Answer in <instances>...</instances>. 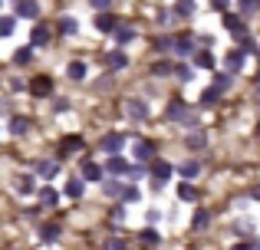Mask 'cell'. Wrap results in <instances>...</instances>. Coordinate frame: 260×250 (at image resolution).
Instances as JSON below:
<instances>
[{
  "instance_id": "cell-1",
  "label": "cell",
  "mask_w": 260,
  "mask_h": 250,
  "mask_svg": "<svg viewBox=\"0 0 260 250\" xmlns=\"http://www.w3.org/2000/svg\"><path fill=\"white\" fill-rule=\"evenodd\" d=\"M168 178H172V165H168V161H155V165H152V188H155V191L165 188Z\"/></svg>"
},
{
  "instance_id": "cell-2",
  "label": "cell",
  "mask_w": 260,
  "mask_h": 250,
  "mask_svg": "<svg viewBox=\"0 0 260 250\" xmlns=\"http://www.w3.org/2000/svg\"><path fill=\"white\" fill-rule=\"evenodd\" d=\"M132 171V165H128L122 155H109V161H106V174L109 178H119V174H128Z\"/></svg>"
},
{
  "instance_id": "cell-3",
  "label": "cell",
  "mask_w": 260,
  "mask_h": 250,
  "mask_svg": "<svg viewBox=\"0 0 260 250\" xmlns=\"http://www.w3.org/2000/svg\"><path fill=\"white\" fill-rule=\"evenodd\" d=\"M168 119H175V122H188V125H194V119H191V112H188V105L181 102V99H172V105H168Z\"/></svg>"
},
{
  "instance_id": "cell-4",
  "label": "cell",
  "mask_w": 260,
  "mask_h": 250,
  "mask_svg": "<svg viewBox=\"0 0 260 250\" xmlns=\"http://www.w3.org/2000/svg\"><path fill=\"white\" fill-rule=\"evenodd\" d=\"M122 145H125V135H122V132H109L106 138H102V152H106V155H119Z\"/></svg>"
},
{
  "instance_id": "cell-5",
  "label": "cell",
  "mask_w": 260,
  "mask_h": 250,
  "mask_svg": "<svg viewBox=\"0 0 260 250\" xmlns=\"http://www.w3.org/2000/svg\"><path fill=\"white\" fill-rule=\"evenodd\" d=\"M95 30H99V33H115V30H119V17H112L109 10H99V17H95Z\"/></svg>"
},
{
  "instance_id": "cell-6",
  "label": "cell",
  "mask_w": 260,
  "mask_h": 250,
  "mask_svg": "<svg viewBox=\"0 0 260 250\" xmlns=\"http://www.w3.org/2000/svg\"><path fill=\"white\" fill-rule=\"evenodd\" d=\"M125 116L132 119V122H142V119H148V105L142 102V99H128L125 102Z\"/></svg>"
},
{
  "instance_id": "cell-7",
  "label": "cell",
  "mask_w": 260,
  "mask_h": 250,
  "mask_svg": "<svg viewBox=\"0 0 260 250\" xmlns=\"http://www.w3.org/2000/svg\"><path fill=\"white\" fill-rule=\"evenodd\" d=\"M76 152H83V138H79V135H66V138L59 141V155L70 158V155H76Z\"/></svg>"
},
{
  "instance_id": "cell-8",
  "label": "cell",
  "mask_w": 260,
  "mask_h": 250,
  "mask_svg": "<svg viewBox=\"0 0 260 250\" xmlns=\"http://www.w3.org/2000/svg\"><path fill=\"white\" fill-rule=\"evenodd\" d=\"M224 26H228L234 37L247 40V26H244V17H237V13H228V17H224Z\"/></svg>"
},
{
  "instance_id": "cell-9",
  "label": "cell",
  "mask_w": 260,
  "mask_h": 250,
  "mask_svg": "<svg viewBox=\"0 0 260 250\" xmlns=\"http://www.w3.org/2000/svg\"><path fill=\"white\" fill-rule=\"evenodd\" d=\"M17 17L37 20L40 17V4H37V0H17Z\"/></svg>"
},
{
  "instance_id": "cell-10",
  "label": "cell",
  "mask_w": 260,
  "mask_h": 250,
  "mask_svg": "<svg viewBox=\"0 0 260 250\" xmlns=\"http://www.w3.org/2000/svg\"><path fill=\"white\" fill-rule=\"evenodd\" d=\"M244 59H247V53H244V50H231L228 59H224L228 73H241V69H244Z\"/></svg>"
},
{
  "instance_id": "cell-11",
  "label": "cell",
  "mask_w": 260,
  "mask_h": 250,
  "mask_svg": "<svg viewBox=\"0 0 260 250\" xmlns=\"http://www.w3.org/2000/svg\"><path fill=\"white\" fill-rule=\"evenodd\" d=\"M83 178L86 181H106V168L95 161H83Z\"/></svg>"
},
{
  "instance_id": "cell-12",
  "label": "cell",
  "mask_w": 260,
  "mask_h": 250,
  "mask_svg": "<svg viewBox=\"0 0 260 250\" xmlns=\"http://www.w3.org/2000/svg\"><path fill=\"white\" fill-rule=\"evenodd\" d=\"M30 92H33V96H50V92H53V79L50 76H37L30 83Z\"/></svg>"
},
{
  "instance_id": "cell-13",
  "label": "cell",
  "mask_w": 260,
  "mask_h": 250,
  "mask_svg": "<svg viewBox=\"0 0 260 250\" xmlns=\"http://www.w3.org/2000/svg\"><path fill=\"white\" fill-rule=\"evenodd\" d=\"M175 53H178V56H194V53H198L194 40H191V37H178L175 40Z\"/></svg>"
},
{
  "instance_id": "cell-14",
  "label": "cell",
  "mask_w": 260,
  "mask_h": 250,
  "mask_svg": "<svg viewBox=\"0 0 260 250\" xmlns=\"http://www.w3.org/2000/svg\"><path fill=\"white\" fill-rule=\"evenodd\" d=\"M37 198H40V207H53L59 201V191L46 185V188H40V191H37Z\"/></svg>"
},
{
  "instance_id": "cell-15",
  "label": "cell",
  "mask_w": 260,
  "mask_h": 250,
  "mask_svg": "<svg viewBox=\"0 0 260 250\" xmlns=\"http://www.w3.org/2000/svg\"><path fill=\"white\" fill-rule=\"evenodd\" d=\"M37 174H40V178H56V174H59V161H50V158L40 161V165H37Z\"/></svg>"
},
{
  "instance_id": "cell-16",
  "label": "cell",
  "mask_w": 260,
  "mask_h": 250,
  "mask_svg": "<svg viewBox=\"0 0 260 250\" xmlns=\"http://www.w3.org/2000/svg\"><path fill=\"white\" fill-rule=\"evenodd\" d=\"M106 66H109V69H125V66H128L125 53H122V50H112V53L106 56Z\"/></svg>"
},
{
  "instance_id": "cell-17",
  "label": "cell",
  "mask_w": 260,
  "mask_h": 250,
  "mask_svg": "<svg viewBox=\"0 0 260 250\" xmlns=\"http://www.w3.org/2000/svg\"><path fill=\"white\" fill-rule=\"evenodd\" d=\"M132 40H135V26L119 23V30H115V43H119V46H125V43H132Z\"/></svg>"
},
{
  "instance_id": "cell-18",
  "label": "cell",
  "mask_w": 260,
  "mask_h": 250,
  "mask_svg": "<svg viewBox=\"0 0 260 250\" xmlns=\"http://www.w3.org/2000/svg\"><path fill=\"white\" fill-rule=\"evenodd\" d=\"M102 191H106L109 198H115V201H119L125 188H122V185H119V181H115V178H109V174H106V181H102Z\"/></svg>"
},
{
  "instance_id": "cell-19",
  "label": "cell",
  "mask_w": 260,
  "mask_h": 250,
  "mask_svg": "<svg viewBox=\"0 0 260 250\" xmlns=\"http://www.w3.org/2000/svg\"><path fill=\"white\" fill-rule=\"evenodd\" d=\"M46 43H50V30H46V26H33L30 46H46Z\"/></svg>"
},
{
  "instance_id": "cell-20",
  "label": "cell",
  "mask_w": 260,
  "mask_h": 250,
  "mask_svg": "<svg viewBox=\"0 0 260 250\" xmlns=\"http://www.w3.org/2000/svg\"><path fill=\"white\" fill-rule=\"evenodd\" d=\"M17 191L20 194H33L37 191V178H33V174H20L17 178Z\"/></svg>"
},
{
  "instance_id": "cell-21",
  "label": "cell",
  "mask_w": 260,
  "mask_h": 250,
  "mask_svg": "<svg viewBox=\"0 0 260 250\" xmlns=\"http://www.w3.org/2000/svg\"><path fill=\"white\" fill-rule=\"evenodd\" d=\"M83 191H86V178H70L66 181V194H70V198H83Z\"/></svg>"
},
{
  "instance_id": "cell-22",
  "label": "cell",
  "mask_w": 260,
  "mask_h": 250,
  "mask_svg": "<svg viewBox=\"0 0 260 250\" xmlns=\"http://www.w3.org/2000/svg\"><path fill=\"white\" fill-rule=\"evenodd\" d=\"M59 33H66V37L79 33V20L76 17H59Z\"/></svg>"
},
{
  "instance_id": "cell-23",
  "label": "cell",
  "mask_w": 260,
  "mask_h": 250,
  "mask_svg": "<svg viewBox=\"0 0 260 250\" xmlns=\"http://www.w3.org/2000/svg\"><path fill=\"white\" fill-rule=\"evenodd\" d=\"M178 198L181 201H198V188L191 185V181H181V185H178Z\"/></svg>"
},
{
  "instance_id": "cell-24",
  "label": "cell",
  "mask_w": 260,
  "mask_h": 250,
  "mask_svg": "<svg viewBox=\"0 0 260 250\" xmlns=\"http://www.w3.org/2000/svg\"><path fill=\"white\" fill-rule=\"evenodd\" d=\"M178 171H181V178H184V181H191V178H198L201 165H198V161H181V168H178Z\"/></svg>"
},
{
  "instance_id": "cell-25",
  "label": "cell",
  "mask_w": 260,
  "mask_h": 250,
  "mask_svg": "<svg viewBox=\"0 0 260 250\" xmlns=\"http://www.w3.org/2000/svg\"><path fill=\"white\" fill-rule=\"evenodd\" d=\"M172 73H175V66L168 63V59H158V63L152 66V76H155V79H161V76H172Z\"/></svg>"
},
{
  "instance_id": "cell-26",
  "label": "cell",
  "mask_w": 260,
  "mask_h": 250,
  "mask_svg": "<svg viewBox=\"0 0 260 250\" xmlns=\"http://www.w3.org/2000/svg\"><path fill=\"white\" fill-rule=\"evenodd\" d=\"M217 99H221V89H217V86H208V89L201 92V105H204V109H208V105H214Z\"/></svg>"
},
{
  "instance_id": "cell-27",
  "label": "cell",
  "mask_w": 260,
  "mask_h": 250,
  "mask_svg": "<svg viewBox=\"0 0 260 250\" xmlns=\"http://www.w3.org/2000/svg\"><path fill=\"white\" fill-rule=\"evenodd\" d=\"M66 73H70V79H86V63L83 59H73V63L66 66Z\"/></svg>"
},
{
  "instance_id": "cell-28",
  "label": "cell",
  "mask_w": 260,
  "mask_h": 250,
  "mask_svg": "<svg viewBox=\"0 0 260 250\" xmlns=\"http://www.w3.org/2000/svg\"><path fill=\"white\" fill-rule=\"evenodd\" d=\"M30 132V119H23V116H17L10 122V135H26Z\"/></svg>"
},
{
  "instance_id": "cell-29",
  "label": "cell",
  "mask_w": 260,
  "mask_h": 250,
  "mask_svg": "<svg viewBox=\"0 0 260 250\" xmlns=\"http://www.w3.org/2000/svg\"><path fill=\"white\" fill-rule=\"evenodd\" d=\"M152 152H155L152 141H139V145H135V158H139V161H148V158H152Z\"/></svg>"
},
{
  "instance_id": "cell-30",
  "label": "cell",
  "mask_w": 260,
  "mask_h": 250,
  "mask_svg": "<svg viewBox=\"0 0 260 250\" xmlns=\"http://www.w3.org/2000/svg\"><path fill=\"white\" fill-rule=\"evenodd\" d=\"M56 237H59V227H56V224H43V227H40V240H46V244H53Z\"/></svg>"
},
{
  "instance_id": "cell-31",
  "label": "cell",
  "mask_w": 260,
  "mask_h": 250,
  "mask_svg": "<svg viewBox=\"0 0 260 250\" xmlns=\"http://www.w3.org/2000/svg\"><path fill=\"white\" fill-rule=\"evenodd\" d=\"M194 63L201 66V69H211V66H214V56H211V50H198V53H194Z\"/></svg>"
},
{
  "instance_id": "cell-32",
  "label": "cell",
  "mask_w": 260,
  "mask_h": 250,
  "mask_svg": "<svg viewBox=\"0 0 260 250\" xmlns=\"http://www.w3.org/2000/svg\"><path fill=\"white\" fill-rule=\"evenodd\" d=\"M139 198H142V191H139V188H135V185H128L125 191H122V198H119V201H122V204H135V201H139Z\"/></svg>"
},
{
  "instance_id": "cell-33",
  "label": "cell",
  "mask_w": 260,
  "mask_h": 250,
  "mask_svg": "<svg viewBox=\"0 0 260 250\" xmlns=\"http://www.w3.org/2000/svg\"><path fill=\"white\" fill-rule=\"evenodd\" d=\"M175 13H178V17H191V13H194V0H178Z\"/></svg>"
},
{
  "instance_id": "cell-34",
  "label": "cell",
  "mask_w": 260,
  "mask_h": 250,
  "mask_svg": "<svg viewBox=\"0 0 260 250\" xmlns=\"http://www.w3.org/2000/svg\"><path fill=\"white\" fill-rule=\"evenodd\" d=\"M30 59H33V50H30V46H20V50L13 53V63H20V66L30 63Z\"/></svg>"
},
{
  "instance_id": "cell-35",
  "label": "cell",
  "mask_w": 260,
  "mask_h": 250,
  "mask_svg": "<svg viewBox=\"0 0 260 250\" xmlns=\"http://www.w3.org/2000/svg\"><path fill=\"white\" fill-rule=\"evenodd\" d=\"M13 26H17V17H0V37H10Z\"/></svg>"
},
{
  "instance_id": "cell-36",
  "label": "cell",
  "mask_w": 260,
  "mask_h": 250,
  "mask_svg": "<svg viewBox=\"0 0 260 250\" xmlns=\"http://www.w3.org/2000/svg\"><path fill=\"white\" fill-rule=\"evenodd\" d=\"M257 10H260V0H241V17H250Z\"/></svg>"
},
{
  "instance_id": "cell-37",
  "label": "cell",
  "mask_w": 260,
  "mask_h": 250,
  "mask_svg": "<svg viewBox=\"0 0 260 250\" xmlns=\"http://www.w3.org/2000/svg\"><path fill=\"white\" fill-rule=\"evenodd\" d=\"M231 76H234V73H228V69H224V73H217V76H214V86H217V89H228V86H231Z\"/></svg>"
},
{
  "instance_id": "cell-38",
  "label": "cell",
  "mask_w": 260,
  "mask_h": 250,
  "mask_svg": "<svg viewBox=\"0 0 260 250\" xmlns=\"http://www.w3.org/2000/svg\"><path fill=\"white\" fill-rule=\"evenodd\" d=\"M175 76L181 79V83H191V79H194V73H191V66L181 63V66H175Z\"/></svg>"
},
{
  "instance_id": "cell-39",
  "label": "cell",
  "mask_w": 260,
  "mask_h": 250,
  "mask_svg": "<svg viewBox=\"0 0 260 250\" xmlns=\"http://www.w3.org/2000/svg\"><path fill=\"white\" fill-rule=\"evenodd\" d=\"M155 50H158V53L175 50V40H168V37H155Z\"/></svg>"
},
{
  "instance_id": "cell-40",
  "label": "cell",
  "mask_w": 260,
  "mask_h": 250,
  "mask_svg": "<svg viewBox=\"0 0 260 250\" xmlns=\"http://www.w3.org/2000/svg\"><path fill=\"white\" fill-rule=\"evenodd\" d=\"M142 244L155 247V244H158V234H155V231H142Z\"/></svg>"
},
{
  "instance_id": "cell-41",
  "label": "cell",
  "mask_w": 260,
  "mask_h": 250,
  "mask_svg": "<svg viewBox=\"0 0 260 250\" xmlns=\"http://www.w3.org/2000/svg\"><path fill=\"white\" fill-rule=\"evenodd\" d=\"M106 250H125V240H119V237H109V240H106Z\"/></svg>"
},
{
  "instance_id": "cell-42",
  "label": "cell",
  "mask_w": 260,
  "mask_h": 250,
  "mask_svg": "<svg viewBox=\"0 0 260 250\" xmlns=\"http://www.w3.org/2000/svg\"><path fill=\"white\" fill-rule=\"evenodd\" d=\"M188 148H204V135H188Z\"/></svg>"
},
{
  "instance_id": "cell-43",
  "label": "cell",
  "mask_w": 260,
  "mask_h": 250,
  "mask_svg": "<svg viewBox=\"0 0 260 250\" xmlns=\"http://www.w3.org/2000/svg\"><path fill=\"white\" fill-rule=\"evenodd\" d=\"M204 224H208V211H198V214H194V227H198V231H201Z\"/></svg>"
},
{
  "instance_id": "cell-44",
  "label": "cell",
  "mask_w": 260,
  "mask_h": 250,
  "mask_svg": "<svg viewBox=\"0 0 260 250\" xmlns=\"http://www.w3.org/2000/svg\"><path fill=\"white\" fill-rule=\"evenodd\" d=\"M89 4H92L95 10H109V4H112V0H89Z\"/></svg>"
},
{
  "instance_id": "cell-45",
  "label": "cell",
  "mask_w": 260,
  "mask_h": 250,
  "mask_svg": "<svg viewBox=\"0 0 260 250\" xmlns=\"http://www.w3.org/2000/svg\"><path fill=\"white\" fill-rule=\"evenodd\" d=\"M231 250H257V247L250 244V240H241V244H234V247H231Z\"/></svg>"
},
{
  "instance_id": "cell-46",
  "label": "cell",
  "mask_w": 260,
  "mask_h": 250,
  "mask_svg": "<svg viewBox=\"0 0 260 250\" xmlns=\"http://www.w3.org/2000/svg\"><path fill=\"white\" fill-rule=\"evenodd\" d=\"M228 7V0H211V10H224Z\"/></svg>"
},
{
  "instance_id": "cell-47",
  "label": "cell",
  "mask_w": 260,
  "mask_h": 250,
  "mask_svg": "<svg viewBox=\"0 0 260 250\" xmlns=\"http://www.w3.org/2000/svg\"><path fill=\"white\" fill-rule=\"evenodd\" d=\"M257 86H260V76H257Z\"/></svg>"
},
{
  "instance_id": "cell-48",
  "label": "cell",
  "mask_w": 260,
  "mask_h": 250,
  "mask_svg": "<svg viewBox=\"0 0 260 250\" xmlns=\"http://www.w3.org/2000/svg\"><path fill=\"white\" fill-rule=\"evenodd\" d=\"M257 132H260V128H257Z\"/></svg>"
},
{
  "instance_id": "cell-49",
  "label": "cell",
  "mask_w": 260,
  "mask_h": 250,
  "mask_svg": "<svg viewBox=\"0 0 260 250\" xmlns=\"http://www.w3.org/2000/svg\"><path fill=\"white\" fill-rule=\"evenodd\" d=\"M257 250H260V247H257Z\"/></svg>"
}]
</instances>
